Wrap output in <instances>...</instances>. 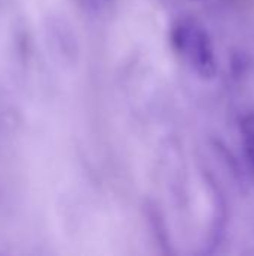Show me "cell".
Wrapping results in <instances>:
<instances>
[{
	"label": "cell",
	"mask_w": 254,
	"mask_h": 256,
	"mask_svg": "<svg viewBox=\"0 0 254 256\" xmlns=\"http://www.w3.org/2000/svg\"><path fill=\"white\" fill-rule=\"evenodd\" d=\"M175 48L204 80H213L217 74V62L207 30L196 21L181 20L172 33Z\"/></svg>",
	"instance_id": "1"
},
{
	"label": "cell",
	"mask_w": 254,
	"mask_h": 256,
	"mask_svg": "<svg viewBox=\"0 0 254 256\" xmlns=\"http://www.w3.org/2000/svg\"><path fill=\"white\" fill-rule=\"evenodd\" d=\"M241 132L244 138L246 154L254 166V114H249L241 120Z\"/></svg>",
	"instance_id": "2"
}]
</instances>
